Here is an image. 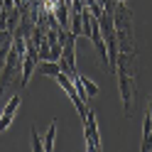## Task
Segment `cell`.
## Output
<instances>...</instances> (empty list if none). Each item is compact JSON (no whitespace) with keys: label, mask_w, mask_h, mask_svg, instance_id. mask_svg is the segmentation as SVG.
I'll use <instances>...</instances> for the list:
<instances>
[{"label":"cell","mask_w":152,"mask_h":152,"mask_svg":"<svg viewBox=\"0 0 152 152\" xmlns=\"http://www.w3.org/2000/svg\"><path fill=\"white\" fill-rule=\"evenodd\" d=\"M135 54H118V64H115V74H118V83H120V98H123V108L125 115L132 113V93H135V71L130 69V61Z\"/></svg>","instance_id":"cell-1"},{"label":"cell","mask_w":152,"mask_h":152,"mask_svg":"<svg viewBox=\"0 0 152 152\" xmlns=\"http://www.w3.org/2000/svg\"><path fill=\"white\" fill-rule=\"evenodd\" d=\"M76 34L74 32H66L64 34V49H61V56H59V69L66 74V76H71V79H76L79 76V71H76Z\"/></svg>","instance_id":"cell-2"},{"label":"cell","mask_w":152,"mask_h":152,"mask_svg":"<svg viewBox=\"0 0 152 152\" xmlns=\"http://www.w3.org/2000/svg\"><path fill=\"white\" fill-rule=\"evenodd\" d=\"M83 123V137H86V150L88 152H98L101 150V135H98V125H96V113L88 108Z\"/></svg>","instance_id":"cell-3"},{"label":"cell","mask_w":152,"mask_h":152,"mask_svg":"<svg viewBox=\"0 0 152 152\" xmlns=\"http://www.w3.org/2000/svg\"><path fill=\"white\" fill-rule=\"evenodd\" d=\"M20 103H22V98L17 96V93H15V96H12L10 101H7V106L3 108V115H0V132H5L7 128L12 125V118H15L17 108H20Z\"/></svg>","instance_id":"cell-4"},{"label":"cell","mask_w":152,"mask_h":152,"mask_svg":"<svg viewBox=\"0 0 152 152\" xmlns=\"http://www.w3.org/2000/svg\"><path fill=\"white\" fill-rule=\"evenodd\" d=\"M142 152H150L152 150V115L147 113L145 120H142V145H140Z\"/></svg>","instance_id":"cell-5"},{"label":"cell","mask_w":152,"mask_h":152,"mask_svg":"<svg viewBox=\"0 0 152 152\" xmlns=\"http://www.w3.org/2000/svg\"><path fill=\"white\" fill-rule=\"evenodd\" d=\"M54 135H56V120H52V125L49 130H47V135H44V152H52L54 150Z\"/></svg>","instance_id":"cell-6"},{"label":"cell","mask_w":152,"mask_h":152,"mask_svg":"<svg viewBox=\"0 0 152 152\" xmlns=\"http://www.w3.org/2000/svg\"><path fill=\"white\" fill-rule=\"evenodd\" d=\"M79 79H81V83H83V86H86V93H88V98L98 96V86H96V83H93L91 79H86V76H81V74H79Z\"/></svg>","instance_id":"cell-7"},{"label":"cell","mask_w":152,"mask_h":152,"mask_svg":"<svg viewBox=\"0 0 152 152\" xmlns=\"http://www.w3.org/2000/svg\"><path fill=\"white\" fill-rule=\"evenodd\" d=\"M30 132H32V150L34 152H44V142L39 140V135H37V128H32Z\"/></svg>","instance_id":"cell-8"},{"label":"cell","mask_w":152,"mask_h":152,"mask_svg":"<svg viewBox=\"0 0 152 152\" xmlns=\"http://www.w3.org/2000/svg\"><path fill=\"white\" fill-rule=\"evenodd\" d=\"M115 3H123V5H125V3H128V0H115Z\"/></svg>","instance_id":"cell-9"},{"label":"cell","mask_w":152,"mask_h":152,"mask_svg":"<svg viewBox=\"0 0 152 152\" xmlns=\"http://www.w3.org/2000/svg\"><path fill=\"white\" fill-rule=\"evenodd\" d=\"M0 115H3V110H0Z\"/></svg>","instance_id":"cell-10"}]
</instances>
